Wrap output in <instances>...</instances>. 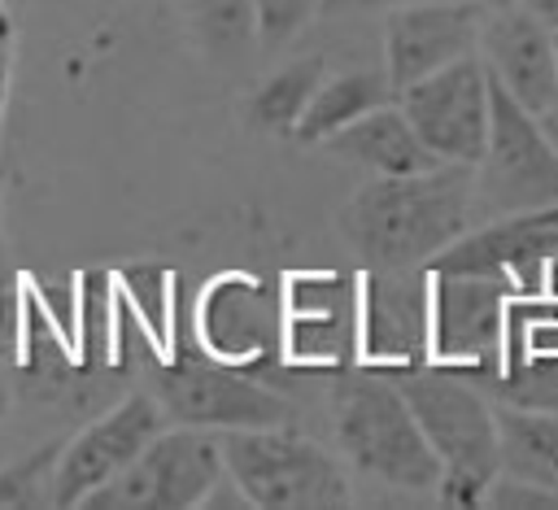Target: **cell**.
I'll return each mask as SVG.
<instances>
[{"instance_id":"cell-1","label":"cell","mask_w":558,"mask_h":510,"mask_svg":"<svg viewBox=\"0 0 558 510\" xmlns=\"http://www.w3.org/2000/svg\"><path fill=\"white\" fill-rule=\"evenodd\" d=\"M336 227L366 270L427 266L471 227V166L436 161L414 174H371L340 205Z\"/></svg>"},{"instance_id":"cell-2","label":"cell","mask_w":558,"mask_h":510,"mask_svg":"<svg viewBox=\"0 0 558 510\" xmlns=\"http://www.w3.org/2000/svg\"><path fill=\"white\" fill-rule=\"evenodd\" d=\"M392 388L405 397L423 440L440 462L436 497L440 506H480L488 479L501 471L497 462V418L493 401L462 375L418 362V366H388Z\"/></svg>"},{"instance_id":"cell-3","label":"cell","mask_w":558,"mask_h":510,"mask_svg":"<svg viewBox=\"0 0 558 510\" xmlns=\"http://www.w3.org/2000/svg\"><path fill=\"white\" fill-rule=\"evenodd\" d=\"M331 432L349 466L405 493H432L440 462L423 440L405 397L375 366L331 371Z\"/></svg>"},{"instance_id":"cell-4","label":"cell","mask_w":558,"mask_h":510,"mask_svg":"<svg viewBox=\"0 0 558 510\" xmlns=\"http://www.w3.org/2000/svg\"><path fill=\"white\" fill-rule=\"evenodd\" d=\"M218 449L253 510H336L353 501L344 466L288 423L218 432Z\"/></svg>"},{"instance_id":"cell-5","label":"cell","mask_w":558,"mask_h":510,"mask_svg":"<svg viewBox=\"0 0 558 510\" xmlns=\"http://www.w3.org/2000/svg\"><path fill=\"white\" fill-rule=\"evenodd\" d=\"M558 201V157L536 122L510 92L488 78V139L471 166V214L501 218Z\"/></svg>"},{"instance_id":"cell-6","label":"cell","mask_w":558,"mask_h":510,"mask_svg":"<svg viewBox=\"0 0 558 510\" xmlns=\"http://www.w3.org/2000/svg\"><path fill=\"white\" fill-rule=\"evenodd\" d=\"M153 401L161 405L166 423L205 427V432H231V427H270L288 423V397L257 375L227 366L218 357L201 353H166L153 371Z\"/></svg>"},{"instance_id":"cell-7","label":"cell","mask_w":558,"mask_h":510,"mask_svg":"<svg viewBox=\"0 0 558 510\" xmlns=\"http://www.w3.org/2000/svg\"><path fill=\"white\" fill-rule=\"evenodd\" d=\"M222 475L218 432L205 427H161L118 475L92 488L83 510H192Z\"/></svg>"},{"instance_id":"cell-8","label":"cell","mask_w":558,"mask_h":510,"mask_svg":"<svg viewBox=\"0 0 558 510\" xmlns=\"http://www.w3.org/2000/svg\"><path fill=\"white\" fill-rule=\"evenodd\" d=\"M397 109L436 161L475 166L488 139V70L480 52L458 57L401 87Z\"/></svg>"},{"instance_id":"cell-9","label":"cell","mask_w":558,"mask_h":510,"mask_svg":"<svg viewBox=\"0 0 558 510\" xmlns=\"http://www.w3.org/2000/svg\"><path fill=\"white\" fill-rule=\"evenodd\" d=\"M288 371L331 375L357 362V279L340 270H296L283 279Z\"/></svg>"},{"instance_id":"cell-10","label":"cell","mask_w":558,"mask_h":510,"mask_svg":"<svg viewBox=\"0 0 558 510\" xmlns=\"http://www.w3.org/2000/svg\"><path fill=\"white\" fill-rule=\"evenodd\" d=\"M514 283L501 275H449L432 270L427 288V362L445 371L497 366L501 323Z\"/></svg>"},{"instance_id":"cell-11","label":"cell","mask_w":558,"mask_h":510,"mask_svg":"<svg viewBox=\"0 0 558 510\" xmlns=\"http://www.w3.org/2000/svg\"><path fill=\"white\" fill-rule=\"evenodd\" d=\"M161 427H166L161 405L148 392H126L100 418L78 427L65 445H57L52 479H48L52 506H78L92 488H100L109 475H118Z\"/></svg>"},{"instance_id":"cell-12","label":"cell","mask_w":558,"mask_h":510,"mask_svg":"<svg viewBox=\"0 0 558 510\" xmlns=\"http://www.w3.org/2000/svg\"><path fill=\"white\" fill-rule=\"evenodd\" d=\"M427 266L397 270H362L357 275V362L418 366L427 362Z\"/></svg>"},{"instance_id":"cell-13","label":"cell","mask_w":558,"mask_h":510,"mask_svg":"<svg viewBox=\"0 0 558 510\" xmlns=\"http://www.w3.org/2000/svg\"><path fill=\"white\" fill-rule=\"evenodd\" d=\"M480 0H401L388 4L384 17V74L392 96L410 87L414 78L471 57L480 48L484 26Z\"/></svg>"},{"instance_id":"cell-14","label":"cell","mask_w":558,"mask_h":510,"mask_svg":"<svg viewBox=\"0 0 558 510\" xmlns=\"http://www.w3.org/2000/svg\"><path fill=\"white\" fill-rule=\"evenodd\" d=\"M196 336H201V349L209 357L257 375L262 366H275L279 318H275V305H270V296H266V288L257 279L218 275L201 292Z\"/></svg>"},{"instance_id":"cell-15","label":"cell","mask_w":558,"mask_h":510,"mask_svg":"<svg viewBox=\"0 0 558 510\" xmlns=\"http://www.w3.org/2000/svg\"><path fill=\"white\" fill-rule=\"evenodd\" d=\"M558 248V231L527 214H501L488 218L480 231H462L449 240L427 270L449 275H501L514 283V292H541L545 288V262Z\"/></svg>"},{"instance_id":"cell-16","label":"cell","mask_w":558,"mask_h":510,"mask_svg":"<svg viewBox=\"0 0 558 510\" xmlns=\"http://www.w3.org/2000/svg\"><path fill=\"white\" fill-rule=\"evenodd\" d=\"M480 61L488 78L510 92L523 109L541 113L558 100V70H554V31L527 13L519 0L497 4L484 13L480 26Z\"/></svg>"},{"instance_id":"cell-17","label":"cell","mask_w":558,"mask_h":510,"mask_svg":"<svg viewBox=\"0 0 558 510\" xmlns=\"http://www.w3.org/2000/svg\"><path fill=\"white\" fill-rule=\"evenodd\" d=\"M323 148L349 166H362L371 174H414L436 166V157L423 148V139L414 135V126L405 122V113L388 100L366 109L362 118H353L349 126H340L331 139H323Z\"/></svg>"},{"instance_id":"cell-18","label":"cell","mask_w":558,"mask_h":510,"mask_svg":"<svg viewBox=\"0 0 558 510\" xmlns=\"http://www.w3.org/2000/svg\"><path fill=\"white\" fill-rule=\"evenodd\" d=\"M493 418L501 471L558 493V410L493 401Z\"/></svg>"},{"instance_id":"cell-19","label":"cell","mask_w":558,"mask_h":510,"mask_svg":"<svg viewBox=\"0 0 558 510\" xmlns=\"http://www.w3.org/2000/svg\"><path fill=\"white\" fill-rule=\"evenodd\" d=\"M392 100V87H388V74L384 70H344V74H323V83L314 87L310 105L301 109L296 126H292V139L296 144H323L331 139L340 126H349L353 118H362L366 109L375 105H388Z\"/></svg>"},{"instance_id":"cell-20","label":"cell","mask_w":558,"mask_h":510,"mask_svg":"<svg viewBox=\"0 0 558 510\" xmlns=\"http://www.w3.org/2000/svg\"><path fill=\"white\" fill-rule=\"evenodd\" d=\"M501 375L510 371H554L558 375V292H510L501 323Z\"/></svg>"},{"instance_id":"cell-21","label":"cell","mask_w":558,"mask_h":510,"mask_svg":"<svg viewBox=\"0 0 558 510\" xmlns=\"http://www.w3.org/2000/svg\"><path fill=\"white\" fill-rule=\"evenodd\" d=\"M323 74H327V61L318 52L314 57H296L283 70L266 74L257 83V92L248 96V122L257 131H270V135H292V126H296L301 109L310 105L314 87L323 83Z\"/></svg>"},{"instance_id":"cell-22","label":"cell","mask_w":558,"mask_h":510,"mask_svg":"<svg viewBox=\"0 0 558 510\" xmlns=\"http://www.w3.org/2000/svg\"><path fill=\"white\" fill-rule=\"evenodd\" d=\"M52 458L57 445H39L26 458H13L0 466V510H35V506H52Z\"/></svg>"},{"instance_id":"cell-23","label":"cell","mask_w":558,"mask_h":510,"mask_svg":"<svg viewBox=\"0 0 558 510\" xmlns=\"http://www.w3.org/2000/svg\"><path fill=\"white\" fill-rule=\"evenodd\" d=\"M192 26L209 52H240L253 31V0H196Z\"/></svg>"},{"instance_id":"cell-24","label":"cell","mask_w":558,"mask_h":510,"mask_svg":"<svg viewBox=\"0 0 558 510\" xmlns=\"http://www.w3.org/2000/svg\"><path fill=\"white\" fill-rule=\"evenodd\" d=\"M323 0H253V31L262 44H288L318 17Z\"/></svg>"},{"instance_id":"cell-25","label":"cell","mask_w":558,"mask_h":510,"mask_svg":"<svg viewBox=\"0 0 558 510\" xmlns=\"http://www.w3.org/2000/svg\"><path fill=\"white\" fill-rule=\"evenodd\" d=\"M480 506H493V510H554L558 506V493L554 488H541L532 479H519V475H506L497 471L480 497Z\"/></svg>"},{"instance_id":"cell-26","label":"cell","mask_w":558,"mask_h":510,"mask_svg":"<svg viewBox=\"0 0 558 510\" xmlns=\"http://www.w3.org/2000/svg\"><path fill=\"white\" fill-rule=\"evenodd\" d=\"M13 57H17V22H13L9 4L0 0V126H4L9 83H13ZM0 248H4V222H0Z\"/></svg>"},{"instance_id":"cell-27","label":"cell","mask_w":558,"mask_h":510,"mask_svg":"<svg viewBox=\"0 0 558 510\" xmlns=\"http://www.w3.org/2000/svg\"><path fill=\"white\" fill-rule=\"evenodd\" d=\"M388 4H401V0H323L318 13H362V9H388Z\"/></svg>"},{"instance_id":"cell-28","label":"cell","mask_w":558,"mask_h":510,"mask_svg":"<svg viewBox=\"0 0 558 510\" xmlns=\"http://www.w3.org/2000/svg\"><path fill=\"white\" fill-rule=\"evenodd\" d=\"M536 122H541V131H545V139H549V148H554V157H558V100H554V105H545V109L536 113Z\"/></svg>"},{"instance_id":"cell-29","label":"cell","mask_w":558,"mask_h":510,"mask_svg":"<svg viewBox=\"0 0 558 510\" xmlns=\"http://www.w3.org/2000/svg\"><path fill=\"white\" fill-rule=\"evenodd\" d=\"M519 4H523L527 13H536L549 31H558V0H519Z\"/></svg>"},{"instance_id":"cell-30","label":"cell","mask_w":558,"mask_h":510,"mask_svg":"<svg viewBox=\"0 0 558 510\" xmlns=\"http://www.w3.org/2000/svg\"><path fill=\"white\" fill-rule=\"evenodd\" d=\"M532 214H536L541 222H549V227L558 231V201H554V205H545V209H532Z\"/></svg>"},{"instance_id":"cell-31","label":"cell","mask_w":558,"mask_h":510,"mask_svg":"<svg viewBox=\"0 0 558 510\" xmlns=\"http://www.w3.org/2000/svg\"><path fill=\"white\" fill-rule=\"evenodd\" d=\"M480 4H488V9H497V4H510V0H480Z\"/></svg>"},{"instance_id":"cell-32","label":"cell","mask_w":558,"mask_h":510,"mask_svg":"<svg viewBox=\"0 0 558 510\" xmlns=\"http://www.w3.org/2000/svg\"><path fill=\"white\" fill-rule=\"evenodd\" d=\"M554 70H558V31H554Z\"/></svg>"}]
</instances>
